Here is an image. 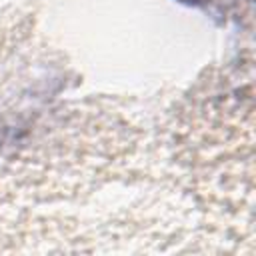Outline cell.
I'll return each instance as SVG.
<instances>
[{
	"label": "cell",
	"mask_w": 256,
	"mask_h": 256,
	"mask_svg": "<svg viewBox=\"0 0 256 256\" xmlns=\"http://www.w3.org/2000/svg\"><path fill=\"white\" fill-rule=\"evenodd\" d=\"M182 2H188V4H206L208 0H182Z\"/></svg>",
	"instance_id": "cell-1"
}]
</instances>
